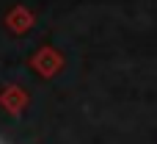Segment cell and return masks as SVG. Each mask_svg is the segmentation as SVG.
I'll return each instance as SVG.
<instances>
[]
</instances>
